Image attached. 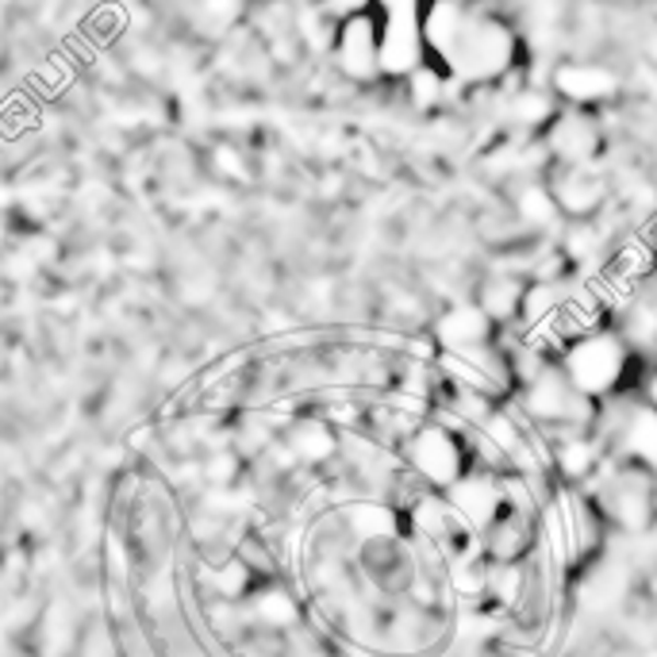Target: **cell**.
I'll list each match as a JSON object with an SVG mask.
<instances>
[{
    "label": "cell",
    "instance_id": "3957f363",
    "mask_svg": "<svg viewBox=\"0 0 657 657\" xmlns=\"http://www.w3.org/2000/svg\"><path fill=\"white\" fill-rule=\"evenodd\" d=\"M511 208H516V219L523 228H550V223L562 216L550 185H539V181H527V185L519 188L516 200H511Z\"/></svg>",
    "mask_w": 657,
    "mask_h": 657
},
{
    "label": "cell",
    "instance_id": "6da1fadb",
    "mask_svg": "<svg viewBox=\"0 0 657 657\" xmlns=\"http://www.w3.org/2000/svg\"><path fill=\"white\" fill-rule=\"evenodd\" d=\"M562 170H554V181H550V193H554L562 216H592L596 208L603 204V177L592 170V162H557Z\"/></svg>",
    "mask_w": 657,
    "mask_h": 657
},
{
    "label": "cell",
    "instance_id": "277c9868",
    "mask_svg": "<svg viewBox=\"0 0 657 657\" xmlns=\"http://www.w3.org/2000/svg\"><path fill=\"white\" fill-rule=\"evenodd\" d=\"M523 285L516 281V277L500 274L493 277V281L485 285V312L493 315V320H516L519 308H523Z\"/></svg>",
    "mask_w": 657,
    "mask_h": 657
},
{
    "label": "cell",
    "instance_id": "7a4b0ae2",
    "mask_svg": "<svg viewBox=\"0 0 657 657\" xmlns=\"http://www.w3.org/2000/svg\"><path fill=\"white\" fill-rule=\"evenodd\" d=\"M546 147H550V154L562 158V162H588V158L600 150V135H596V127L588 124V119L565 116L562 124L554 127Z\"/></svg>",
    "mask_w": 657,
    "mask_h": 657
}]
</instances>
